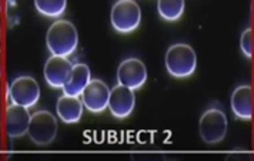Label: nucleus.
<instances>
[{
	"label": "nucleus",
	"mask_w": 254,
	"mask_h": 161,
	"mask_svg": "<svg viewBox=\"0 0 254 161\" xmlns=\"http://www.w3.org/2000/svg\"><path fill=\"white\" fill-rule=\"evenodd\" d=\"M46 45L47 50L53 56H71L79 45V35L76 26L66 19H59L53 22L47 29Z\"/></svg>",
	"instance_id": "obj_1"
},
{
	"label": "nucleus",
	"mask_w": 254,
	"mask_h": 161,
	"mask_svg": "<svg viewBox=\"0 0 254 161\" xmlns=\"http://www.w3.org/2000/svg\"><path fill=\"white\" fill-rule=\"evenodd\" d=\"M166 70L174 79H187L197 69L194 49L186 43H176L166 52Z\"/></svg>",
	"instance_id": "obj_2"
},
{
	"label": "nucleus",
	"mask_w": 254,
	"mask_h": 161,
	"mask_svg": "<svg viewBox=\"0 0 254 161\" xmlns=\"http://www.w3.org/2000/svg\"><path fill=\"white\" fill-rule=\"evenodd\" d=\"M110 22L116 32L127 35L134 32L141 22V10L134 0H119L110 12Z\"/></svg>",
	"instance_id": "obj_3"
},
{
	"label": "nucleus",
	"mask_w": 254,
	"mask_h": 161,
	"mask_svg": "<svg viewBox=\"0 0 254 161\" xmlns=\"http://www.w3.org/2000/svg\"><path fill=\"white\" fill-rule=\"evenodd\" d=\"M227 117L220 108L206 110L198 121V133L206 144H219L227 134Z\"/></svg>",
	"instance_id": "obj_4"
},
{
	"label": "nucleus",
	"mask_w": 254,
	"mask_h": 161,
	"mask_svg": "<svg viewBox=\"0 0 254 161\" xmlns=\"http://www.w3.org/2000/svg\"><path fill=\"white\" fill-rule=\"evenodd\" d=\"M58 118L47 110H39L30 117L27 136L37 146H49L58 136Z\"/></svg>",
	"instance_id": "obj_5"
},
{
	"label": "nucleus",
	"mask_w": 254,
	"mask_h": 161,
	"mask_svg": "<svg viewBox=\"0 0 254 161\" xmlns=\"http://www.w3.org/2000/svg\"><path fill=\"white\" fill-rule=\"evenodd\" d=\"M6 94L10 103L30 108L40 100V86L32 76H19L7 86Z\"/></svg>",
	"instance_id": "obj_6"
},
{
	"label": "nucleus",
	"mask_w": 254,
	"mask_h": 161,
	"mask_svg": "<svg viewBox=\"0 0 254 161\" xmlns=\"http://www.w3.org/2000/svg\"><path fill=\"white\" fill-rule=\"evenodd\" d=\"M147 80V69L144 63L137 57L123 60L117 69V81L122 86L130 87L131 90H139Z\"/></svg>",
	"instance_id": "obj_7"
},
{
	"label": "nucleus",
	"mask_w": 254,
	"mask_h": 161,
	"mask_svg": "<svg viewBox=\"0 0 254 161\" xmlns=\"http://www.w3.org/2000/svg\"><path fill=\"white\" fill-rule=\"evenodd\" d=\"M110 89L100 79H93L89 81L86 89L81 93V102L84 107L94 114L103 113L109 106Z\"/></svg>",
	"instance_id": "obj_8"
},
{
	"label": "nucleus",
	"mask_w": 254,
	"mask_h": 161,
	"mask_svg": "<svg viewBox=\"0 0 254 161\" xmlns=\"http://www.w3.org/2000/svg\"><path fill=\"white\" fill-rule=\"evenodd\" d=\"M136 106V96L134 90L130 87L117 84L110 90L109 97V106L107 108L116 118H127L133 113Z\"/></svg>",
	"instance_id": "obj_9"
},
{
	"label": "nucleus",
	"mask_w": 254,
	"mask_h": 161,
	"mask_svg": "<svg viewBox=\"0 0 254 161\" xmlns=\"http://www.w3.org/2000/svg\"><path fill=\"white\" fill-rule=\"evenodd\" d=\"M254 93L250 84H242L234 89L231 94V111L236 118L242 121H252L253 118Z\"/></svg>",
	"instance_id": "obj_10"
},
{
	"label": "nucleus",
	"mask_w": 254,
	"mask_h": 161,
	"mask_svg": "<svg viewBox=\"0 0 254 161\" xmlns=\"http://www.w3.org/2000/svg\"><path fill=\"white\" fill-rule=\"evenodd\" d=\"M71 67L73 64L67 57L52 54V57L47 58V61L45 63V70H43L45 80L52 89H62L69 77Z\"/></svg>",
	"instance_id": "obj_11"
},
{
	"label": "nucleus",
	"mask_w": 254,
	"mask_h": 161,
	"mask_svg": "<svg viewBox=\"0 0 254 161\" xmlns=\"http://www.w3.org/2000/svg\"><path fill=\"white\" fill-rule=\"evenodd\" d=\"M30 117L29 108L10 104L6 108V133L10 138L23 137L27 134L29 124H30Z\"/></svg>",
	"instance_id": "obj_12"
},
{
	"label": "nucleus",
	"mask_w": 254,
	"mask_h": 161,
	"mask_svg": "<svg viewBox=\"0 0 254 161\" xmlns=\"http://www.w3.org/2000/svg\"><path fill=\"white\" fill-rule=\"evenodd\" d=\"M84 104L79 99V96H69L63 94L58 99L56 103V114L59 118L66 124H74L79 123L83 115Z\"/></svg>",
	"instance_id": "obj_13"
},
{
	"label": "nucleus",
	"mask_w": 254,
	"mask_h": 161,
	"mask_svg": "<svg viewBox=\"0 0 254 161\" xmlns=\"http://www.w3.org/2000/svg\"><path fill=\"white\" fill-rule=\"evenodd\" d=\"M90 80H92V73H90L89 66L84 63H76L73 64L69 77L64 83V86L62 87V90L64 94H69V96H81V93Z\"/></svg>",
	"instance_id": "obj_14"
},
{
	"label": "nucleus",
	"mask_w": 254,
	"mask_h": 161,
	"mask_svg": "<svg viewBox=\"0 0 254 161\" xmlns=\"http://www.w3.org/2000/svg\"><path fill=\"white\" fill-rule=\"evenodd\" d=\"M186 9L185 0H157V12L166 22L179 20Z\"/></svg>",
	"instance_id": "obj_15"
},
{
	"label": "nucleus",
	"mask_w": 254,
	"mask_h": 161,
	"mask_svg": "<svg viewBox=\"0 0 254 161\" xmlns=\"http://www.w3.org/2000/svg\"><path fill=\"white\" fill-rule=\"evenodd\" d=\"M35 6L42 16L58 19L66 10L67 0H35Z\"/></svg>",
	"instance_id": "obj_16"
},
{
	"label": "nucleus",
	"mask_w": 254,
	"mask_h": 161,
	"mask_svg": "<svg viewBox=\"0 0 254 161\" xmlns=\"http://www.w3.org/2000/svg\"><path fill=\"white\" fill-rule=\"evenodd\" d=\"M240 50L247 58L253 57V29L247 27L240 36Z\"/></svg>",
	"instance_id": "obj_17"
},
{
	"label": "nucleus",
	"mask_w": 254,
	"mask_h": 161,
	"mask_svg": "<svg viewBox=\"0 0 254 161\" xmlns=\"http://www.w3.org/2000/svg\"><path fill=\"white\" fill-rule=\"evenodd\" d=\"M1 45H3V42H1V29H0V52H1Z\"/></svg>",
	"instance_id": "obj_18"
},
{
	"label": "nucleus",
	"mask_w": 254,
	"mask_h": 161,
	"mask_svg": "<svg viewBox=\"0 0 254 161\" xmlns=\"http://www.w3.org/2000/svg\"><path fill=\"white\" fill-rule=\"evenodd\" d=\"M0 77H1V52H0Z\"/></svg>",
	"instance_id": "obj_19"
},
{
	"label": "nucleus",
	"mask_w": 254,
	"mask_h": 161,
	"mask_svg": "<svg viewBox=\"0 0 254 161\" xmlns=\"http://www.w3.org/2000/svg\"><path fill=\"white\" fill-rule=\"evenodd\" d=\"M0 147H1V124H0Z\"/></svg>",
	"instance_id": "obj_20"
},
{
	"label": "nucleus",
	"mask_w": 254,
	"mask_h": 161,
	"mask_svg": "<svg viewBox=\"0 0 254 161\" xmlns=\"http://www.w3.org/2000/svg\"><path fill=\"white\" fill-rule=\"evenodd\" d=\"M0 10H1V0H0Z\"/></svg>",
	"instance_id": "obj_21"
}]
</instances>
